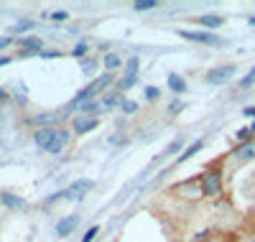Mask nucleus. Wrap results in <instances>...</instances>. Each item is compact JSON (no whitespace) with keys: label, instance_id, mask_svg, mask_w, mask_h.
<instances>
[{"label":"nucleus","instance_id":"nucleus-1","mask_svg":"<svg viewBox=\"0 0 255 242\" xmlns=\"http://www.w3.org/2000/svg\"><path fill=\"white\" fill-rule=\"evenodd\" d=\"M69 138L72 133L64 125H56V127H38L33 133V140L41 150L51 153V156H59V153H64V148L69 145Z\"/></svg>","mask_w":255,"mask_h":242},{"label":"nucleus","instance_id":"nucleus-2","mask_svg":"<svg viewBox=\"0 0 255 242\" xmlns=\"http://www.w3.org/2000/svg\"><path fill=\"white\" fill-rule=\"evenodd\" d=\"M199 179H202V191H204V196H217V194L222 191V171H220V163L212 166V168H207Z\"/></svg>","mask_w":255,"mask_h":242},{"label":"nucleus","instance_id":"nucleus-3","mask_svg":"<svg viewBox=\"0 0 255 242\" xmlns=\"http://www.w3.org/2000/svg\"><path fill=\"white\" fill-rule=\"evenodd\" d=\"M235 72H238L235 64H220V67H212L204 74V82L212 84V87H222V84H227L232 77H235Z\"/></svg>","mask_w":255,"mask_h":242},{"label":"nucleus","instance_id":"nucleus-4","mask_svg":"<svg viewBox=\"0 0 255 242\" xmlns=\"http://www.w3.org/2000/svg\"><path fill=\"white\" fill-rule=\"evenodd\" d=\"M181 38L191 41V43H202V46H222V38L212 31H176Z\"/></svg>","mask_w":255,"mask_h":242},{"label":"nucleus","instance_id":"nucleus-5","mask_svg":"<svg viewBox=\"0 0 255 242\" xmlns=\"http://www.w3.org/2000/svg\"><path fill=\"white\" fill-rule=\"evenodd\" d=\"M92 181L90 179H79V181H74V184H69L67 189L61 191V199H72V202H79V199H84L90 191H92Z\"/></svg>","mask_w":255,"mask_h":242},{"label":"nucleus","instance_id":"nucleus-6","mask_svg":"<svg viewBox=\"0 0 255 242\" xmlns=\"http://www.w3.org/2000/svg\"><path fill=\"white\" fill-rule=\"evenodd\" d=\"M171 191H174L176 196L184 194V199H199V196H204V191H202V179H199V176H197V179H191V181L176 184Z\"/></svg>","mask_w":255,"mask_h":242},{"label":"nucleus","instance_id":"nucleus-7","mask_svg":"<svg viewBox=\"0 0 255 242\" xmlns=\"http://www.w3.org/2000/svg\"><path fill=\"white\" fill-rule=\"evenodd\" d=\"M97 125H100L97 118H90V115H74V120H72V133H74V135H87V133H92Z\"/></svg>","mask_w":255,"mask_h":242},{"label":"nucleus","instance_id":"nucleus-8","mask_svg":"<svg viewBox=\"0 0 255 242\" xmlns=\"http://www.w3.org/2000/svg\"><path fill=\"white\" fill-rule=\"evenodd\" d=\"M250 161H255V138L232 150V163L235 166H243V163H250Z\"/></svg>","mask_w":255,"mask_h":242},{"label":"nucleus","instance_id":"nucleus-9","mask_svg":"<svg viewBox=\"0 0 255 242\" xmlns=\"http://www.w3.org/2000/svg\"><path fill=\"white\" fill-rule=\"evenodd\" d=\"M77 225H79V217L77 214H69V217H64L61 222L56 225V235L59 237H69L74 230H77Z\"/></svg>","mask_w":255,"mask_h":242},{"label":"nucleus","instance_id":"nucleus-10","mask_svg":"<svg viewBox=\"0 0 255 242\" xmlns=\"http://www.w3.org/2000/svg\"><path fill=\"white\" fill-rule=\"evenodd\" d=\"M20 49H23V56H31V54L44 51V43H41V38H36V36H26V38H20Z\"/></svg>","mask_w":255,"mask_h":242},{"label":"nucleus","instance_id":"nucleus-11","mask_svg":"<svg viewBox=\"0 0 255 242\" xmlns=\"http://www.w3.org/2000/svg\"><path fill=\"white\" fill-rule=\"evenodd\" d=\"M0 202H3L8 209H15V212H20V209H28L26 199H20V196H15V194H8V191L0 194Z\"/></svg>","mask_w":255,"mask_h":242},{"label":"nucleus","instance_id":"nucleus-12","mask_svg":"<svg viewBox=\"0 0 255 242\" xmlns=\"http://www.w3.org/2000/svg\"><path fill=\"white\" fill-rule=\"evenodd\" d=\"M64 118H67V115H56V113L38 115V118H33V125H38V127H56L59 120H64Z\"/></svg>","mask_w":255,"mask_h":242},{"label":"nucleus","instance_id":"nucleus-13","mask_svg":"<svg viewBox=\"0 0 255 242\" xmlns=\"http://www.w3.org/2000/svg\"><path fill=\"white\" fill-rule=\"evenodd\" d=\"M120 102H123V95H120V92H115V90H113V92H105V95H102V100H100L102 110H108V113H110L113 107H118Z\"/></svg>","mask_w":255,"mask_h":242},{"label":"nucleus","instance_id":"nucleus-14","mask_svg":"<svg viewBox=\"0 0 255 242\" xmlns=\"http://www.w3.org/2000/svg\"><path fill=\"white\" fill-rule=\"evenodd\" d=\"M199 23L207 28V31H217L225 26V18L222 15H199Z\"/></svg>","mask_w":255,"mask_h":242},{"label":"nucleus","instance_id":"nucleus-15","mask_svg":"<svg viewBox=\"0 0 255 242\" xmlns=\"http://www.w3.org/2000/svg\"><path fill=\"white\" fill-rule=\"evenodd\" d=\"M202 148H204V140H194V143H191L186 150H181V156L176 158V166H179V163H186L191 156H197V153H199Z\"/></svg>","mask_w":255,"mask_h":242},{"label":"nucleus","instance_id":"nucleus-16","mask_svg":"<svg viewBox=\"0 0 255 242\" xmlns=\"http://www.w3.org/2000/svg\"><path fill=\"white\" fill-rule=\"evenodd\" d=\"M166 82H168V90H171L174 95H184V92H186V82H184L179 74H168Z\"/></svg>","mask_w":255,"mask_h":242},{"label":"nucleus","instance_id":"nucleus-17","mask_svg":"<svg viewBox=\"0 0 255 242\" xmlns=\"http://www.w3.org/2000/svg\"><path fill=\"white\" fill-rule=\"evenodd\" d=\"M138 77H130V74H123L120 79H115V92H125V90H130V87H135Z\"/></svg>","mask_w":255,"mask_h":242},{"label":"nucleus","instance_id":"nucleus-18","mask_svg":"<svg viewBox=\"0 0 255 242\" xmlns=\"http://www.w3.org/2000/svg\"><path fill=\"white\" fill-rule=\"evenodd\" d=\"M102 64H105V69H108V72L113 74L115 69H120V67H123V59H120L118 54H105V59H102Z\"/></svg>","mask_w":255,"mask_h":242},{"label":"nucleus","instance_id":"nucleus-19","mask_svg":"<svg viewBox=\"0 0 255 242\" xmlns=\"http://www.w3.org/2000/svg\"><path fill=\"white\" fill-rule=\"evenodd\" d=\"M181 148H184V138H176L174 143H168V148H166V150L161 153L158 158H166V156H174V153H179Z\"/></svg>","mask_w":255,"mask_h":242},{"label":"nucleus","instance_id":"nucleus-20","mask_svg":"<svg viewBox=\"0 0 255 242\" xmlns=\"http://www.w3.org/2000/svg\"><path fill=\"white\" fill-rule=\"evenodd\" d=\"M253 138H255V127H253V125H250V127H240V130H238V140H240V143H250Z\"/></svg>","mask_w":255,"mask_h":242},{"label":"nucleus","instance_id":"nucleus-21","mask_svg":"<svg viewBox=\"0 0 255 242\" xmlns=\"http://www.w3.org/2000/svg\"><path fill=\"white\" fill-rule=\"evenodd\" d=\"M253 84H255V67H253V69H250V72H248V74L240 79V90H250Z\"/></svg>","mask_w":255,"mask_h":242},{"label":"nucleus","instance_id":"nucleus-22","mask_svg":"<svg viewBox=\"0 0 255 242\" xmlns=\"http://www.w3.org/2000/svg\"><path fill=\"white\" fill-rule=\"evenodd\" d=\"M125 74H130V77H138V56H130L125 64Z\"/></svg>","mask_w":255,"mask_h":242},{"label":"nucleus","instance_id":"nucleus-23","mask_svg":"<svg viewBox=\"0 0 255 242\" xmlns=\"http://www.w3.org/2000/svg\"><path fill=\"white\" fill-rule=\"evenodd\" d=\"M156 8V0H138V3H133V10H151Z\"/></svg>","mask_w":255,"mask_h":242},{"label":"nucleus","instance_id":"nucleus-24","mask_svg":"<svg viewBox=\"0 0 255 242\" xmlns=\"http://www.w3.org/2000/svg\"><path fill=\"white\" fill-rule=\"evenodd\" d=\"M120 110H123L125 115H133L135 110H138V105H135L133 100H123V102H120Z\"/></svg>","mask_w":255,"mask_h":242},{"label":"nucleus","instance_id":"nucleus-25","mask_svg":"<svg viewBox=\"0 0 255 242\" xmlns=\"http://www.w3.org/2000/svg\"><path fill=\"white\" fill-rule=\"evenodd\" d=\"M90 51V46H87V41H79L77 46H74V51H72V56H77V59H82L84 54Z\"/></svg>","mask_w":255,"mask_h":242},{"label":"nucleus","instance_id":"nucleus-26","mask_svg":"<svg viewBox=\"0 0 255 242\" xmlns=\"http://www.w3.org/2000/svg\"><path fill=\"white\" fill-rule=\"evenodd\" d=\"M161 92H158V87H145V100L148 102H158Z\"/></svg>","mask_w":255,"mask_h":242},{"label":"nucleus","instance_id":"nucleus-27","mask_svg":"<svg viewBox=\"0 0 255 242\" xmlns=\"http://www.w3.org/2000/svg\"><path fill=\"white\" fill-rule=\"evenodd\" d=\"M33 28V20H20V23L13 28V33H23V31H31Z\"/></svg>","mask_w":255,"mask_h":242},{"label":"nucleus","instance_id":"nucleus-28","mask_svg":"<svg viewBox=\"0 0 255 242\" xmlns=\"http://www.w3.org/2000/svg\"><path fill=\"white\" fill-rule=\"evenodd\" d=\"M95 67H97V61H95V59L82 61V69H84V74H92V72H95Z\"/></svg>","mask_w":255,"mask_h":242},{"label":"nucleus","instance_id":"nucleus-29","mask_svg":"<svg viewBox=\"0 0 255 242\" xmlns=\"http://www.w3.org/2000/svg\"><path fill=\"white\" fill-rule=\"evenodd\" d=\"M184 107H186L184 102H171V107H168V115H179Z\"/></svg>","mask_w":255,"mask_h":242},{"label":"nucleus","instance_id":"nucleus-30","mask_svg":"<svg viewBox=\"0 0 255 242\" xmlns=\"http://www.w3.org/2000/svg\"><path fill=\"white\" fill-rule=\"evenodd\" d=\"M97 232H100V227H90V230H87V235H84V237H82V242H92Z\"/></svg>","mask_w":255,"mask_h":242},{"label":"nucleus","instance_id":"nucleus-31","mask_svg":"<svg viewBox=\"0 0 255 242\" xmlns=\"http://www.w3.org/2000/svg\"><path fill=\"white\" fill-rule=\"evenodd\" d=\"M67 18H69L67 10H54V13H51V20H67Z\"/></svg>","mask_w":255,"mask_h":242},{"label":"nucleus","instance_id":"nucleus-32","mask_svg":"<svg viewBox=\"0 0 255 242\" xmlns=\"http://www.w3.org/2000/svg\"><path fill=\"white\" fill-rule=\"evenodd\" d=\"M10 41H13L10 36H0V51H3V49H8V46H10Z\"/></svg>","mask_w":255,"mask_h":242},{"label":"nucleus","instance_id":"nucleus-33","mask_svg":"<svg viewBox=\"0 0 255 242\" xmlns=\"http://www.w3.org/2000/svg\"><path fill=\"white\" fill-rule=\"evenodd\" d=\"M38 56H44V59H56V56H61L59 51H41Z\"/></svg>","mask_w":255,"mask_h":242},{"label":"nucleus","instance_id":"nucleus-34","mask_svg":"<svg viewBox=\"0 0 255 242\" xmlns=\"http://www.w3.org/2000/svg\"><path fill=\"white\" fill-rule=\"evenodd\" d=\"M243 115H248V118H255V107H245V110H243Z\"/></svg>","mask_w":255,"mask_h":242},{"label":"nucleus","instance_id":"nucleus-35","mask_svg":"<svg viewBox=\"0 0 255 242\" xmlns=\"http://www.w3.org/2000/svg\"><path fill=\"white\" fill-rule=\"evenodd\" d=\"M8 61H10V59H8V56H3V59H0V67H5Z\"/></svg>","mask_w":255,"mask_h":242},{"label":"nucleus","instance_id":"nucleus-36","mask_svg":"<svg viewBox=\"0 0 255 242\" xmlns=\"http://www.w3.org/2000/svg\"><path fill=\"white\" fill-rule=\"evenodd\" d=\"M245 242H255V232H253V235H250V237H248Z\"/></svg>","mask_w":255,"mask_h":242},{"label":"nucleus","instance_id":"nucleus-37","mask_svg":"<svg viewBox=\"0 0 255 242\" xmlns=\"http://www.w3.org/2000/svg\"><path fill=\"white\" fill-rule=\"evenodd\" d=\"M5 97H8V95H5V92H3V90H0V100H5Z\"/></svg>","mask_w":255,"mask_h":242}]
</instances>
